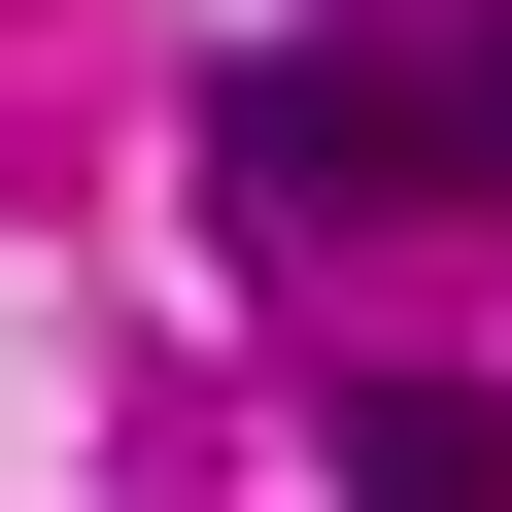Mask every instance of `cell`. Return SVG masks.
Returning <instances> with one entry per match:
<instances>
[{
  "label": "cell",
  "mask_w": 512,
  "mask_h": 512,
  "mask_svg": "<svg viewBox=\"0 0 512 512\" xmlns=\"http://www.w3.org/2000/svg\"><path fill=\"white\" fill-rule=\"evenodd\" d=\"M444 171H512V0H478V69H444Z\"/></svg>",
  "instance_id": "cell-3"
},
{
  "label": "cell",
  "mask_w": 512,
  "mask_h": 512,
  "mask_svg": "<svg viewBox=\"0 0 512 512\" xmlns=\"http://www.w3.org/2000/svg\"><path fill=\"white\" fill-rule=\"evenodd\" d=\"M342 512H512V410L478 376H342Z\"/></svg>",
  "instance_id": "cell-1"
},
{
  "label": "cell",
  "mask_w": 512,
  "mask_h": 512,
  "mask_svg": "<svg viewBox=\"0 0 512 512\" xmlns=\"http://www.w3.org/2000/svg\"><path fill=\"white\" fill-rule=\"evenodd\" d=\"M205 171H239V205H342V171H376V103H342V69H239V103H205Z\"/></svg>",
  "instance_id": "cell-2"
}]
</instances>
